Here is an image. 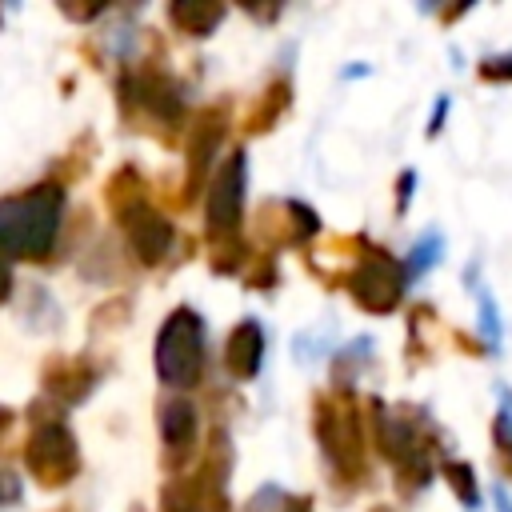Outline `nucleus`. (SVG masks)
Returning a JSON list of instances; mask_svg holds the SVG:
<instances>
[{
  "instance_id": "obj_1",
  "label": "nucleus",
  "mask_w": 512,
  "mask_h": 512,
  "mask_svg": "<svg viewBox=\"0 0 512 512\" xmlns=\"http://www.w3.org/2000/svg\"><path fill=\"white\" fill-rule=\"evenodd\" d=\"M60 212H64L60 184H36L20 196H4L0 200V256L44 260L56 244Z\"/></svg>"
},
{
  "instance_id": "obj_2",
  "label": "nucleus",
  "mask_w": 512,
  "mask_h": 512,
  "mask_svg": "<svg viewBox=\"0 0 512 512\" xmlns=\"http://www.w3.org/2000/svg\"><path fill=\"white\" fill-rule=\"evenodd\" d=\"M156 372L172 388H196L204 376V320L192 308H176L156 336Z\"/></svg>"
},
{
  "instance_id": "obj_3",
  "label": "nucleus",
  "mask_w": 512,
  "mask_h": 512,
  "mask_svg": "<svg viewBox=\"0 0 512 512\" xmlns=\"http://www.w3.org/2000/svg\"><path fill=\"white\" fill-rule=\"evenodd\" d=\"M228 436L216 432V448L208 452V460L200 464L196 476H176L164 484L160 492V512H224V484H228Z\"/></svg>"
},
{
  "instance_id": "obj_4",
  "label": "nucleus",
  "mask_w": 512,
  "mask_h": 512,
  "mask_svg": "<svg viewBox=\"0 0 512 512\" xmlns=\"http://www.w3.org/2000/svg\"><path fill=\"white\" fill-rule=\"evenodd\" d=\"M316 436L324 456L332 460V468L344 480H360L364 476V432H360V416L344 396H320L316 400Z\"/></svg>"
},
{
  "instance_id": "obj_5",
  "label": "nucleus",
  "mask_w": 512,
  "mask_h": 512,
  "mask_svg": "<svg viewBox=\"0 0 512 512\" xmlns=\"http://www.w3.org/2000/svg\"><path fill=\"white\" fill-rule=\"evenodd\" d=\"M24 464L28 472L44 484V488H60L80 472V448L72 428L60 416H48L32 428L28 444H24Z\"/></svg>"
},
{
  "instance_id": "obj_6",
  "label": "nucleus",
  "mask_w": 512,
  "mask_h": 512,
  "mask_svg": "<svg viewBox=\"0 0 512 512\" xmlns=\"http://www.w3.org/2000/svg\"><path fill=\"white\" fill-rule=\"evenodd\" d=\"M404 280H408L404 260H396V256H388V252H380V248H368L364 260H360V264L352 268V276H348V292L356 296L360 308L384 316V312H392V308L400 304Z\"/></svg>"
},
{
  "instance_id": "obj_7",
  "label": "nucleus",
  "mask_w": 512,
  "mask_h": 512,
  "mask_svg": "<svg viewBox=\"0 0 512 512\" xmlns=\"http://www.w3.org/2000/svg\"><path fill=\"white\" fill-rule=\"evenodd\" d=\"M120 104L132 112L140 108L144 120L156 124H176L180 120V84L160 72V68H140V72H124L120 76Z\"/></svg>"
},
{
  "instance_id": "obj_8",
  "label": "nucleus",
  "mask_w": 512,
  "mask_h": 512,
  "mask_svg": "<svg viewBox=\"0 0 512 512\" xmlns=\"http://www.w3.org/2000/svg\"><path fill=\"white\" fill-rule=\"evenodd\" d=\"M244 184H248V160H244V152H232L220 164V172L212 176L208 200H204V216H208V228L216 236H232L236 232L240 208H244Z\"/></svg>"
},
{
  "instance_id": "obj_9",
  "label": "nucleus",
  "mask_w": 512,
  "mask_h": 512,
  "mask_svg": "<svg viewBox=\"0 0 512 512\" xmlns=\"http://www.w3.org/2000/svg\"><path fill=\"white\" fill-rule=\"evenodd\" d=\"M116 220L124 224L128 244H132V252H136L144 264H160V260L172 252L176 232H172V224H168V220H164L156 208H148V200H140V204L124 208Z\"/></svg>"
},
{
  "instance_id": "obj_10",
  "label": "nucleus",
  "mask_w": 512,
  "mask_h": 512,
  "mask_svg": "<svg viewBox=\"0 0 512 512\" xmlns=\"http://www.w3.org/2000/svg\"><path fill=\"white\" fill-rule=\"evenodd\" d=\"M260 236L272 244H300L308 236H316L320 220L312 208H304L300 200H280V204H264L260 208Z\"/></svg>"
},
{
  "instance_id": "obj_11",
  "label": "nucleus",
  "mask_w": 512,
  "mask_h": 512,
  "mask_svg": "<svg viewBox=\"0 0 512 512\" xmlns=\"http://www.w3.org/2000/svg\"><path fill=\"white\" fill-rule=\"evenodd\" d=\"M96 380H100V368L84 356H64L44 368V388L64 404H80L96 388Z\"/></svg>"
},
{
  "instance_id": "obj_12",
  "label": "nucleus",
  "mask_w": 512,
  "mask_h": 512,
  "mask_svg": "<svg viewBox=\"0 0 512 512\" xmlns=\"http://www.w3.org/2000/svg\"><path fill=\"white\" fill-rule=\"evenodd\" d=\"M220 136H224V108H212V112H204L196 120L192 140H188V196L204 184L208 164H212V156L220 148Z\"/></svg>"
},
{
  "instance_id": "obj_13",
  "label": "nucleus",
  "mask_w": 512,
  "mask_h": 512,
  "mask_svg": "<svg viewBox=\"0 0 512 512\" xmlns=\"http://www.w3.org/2000/svg\"><path fill=\"white\" fill-rule=\"evenodd\" d=\"M224 360H228V372L236 380H252L264 364V328L256 320H240L228 336V348H224Z\"/></svg>"
},
{
  "instance_id": "obj_14",
  "label": "nucleus",
  "mask_w": 512,
  "mask_h": 512,
  "mask_svg": "<svg viewBox=\"0 0 512 512\" xmlns=\"http://www.w3.org/2000/svg\"><path fill=\"white\" fill-rule=\"evenodd\" d=\"M160 436H164V448H168V460L176 456V464L192 452L196 436H200V416L188 400H168L160 408Z\"/></svg>"
},
{
  "instance_id": "obj_15",
  "label": "nucleus",
  "mask_w": 512,
  "mask_h": 512,
  "mask_svg": "<svg viewBox=\"0 0 512 512\" xmlns=\"http://www.w3.org/2000/svg\"><path fill=\"white\" fill-rule=\"evenodd\" d=\"M168 20L184 32V36H208L220 20H224V4H204V0H180L168 4Z\"/></svg>"
},
{
  "instance_id": "obj_16",
  "label": "nucleus",
  "mask_w": 512,
  "mask_h": 512,
  "mask_svg": "<svg viewBox=\"0 0 512 512\" xmlns=\"http://www.w3.org/2000/svg\"><path fill=\"white\" fill-rule=\"evenodd\" d=\"M284 108H288V80H276V84L260 96V104L248 112L244 128H248V132H264V128H272V120H276Z\"/></svg>"
},
{
  "instance_id": "obj_17",
  "label": "nucleus",
  "mask_w": 512,
  "mask_h": 512,
  "mask_svg": "<svg viewBox=\"0 0 512 512\" xmlns=\"http://www.w3.org/2000/svg\"><path fill=\"white\" fill-rule=\"evenodd\" d=\"M144 200V184H140V172L136 168H120L112 180H108V208L120 216L124 208L140 204Z\"/></svg>"
},
{
  "instance_id": "obj_18",
  "label": "nucleus",
  "mask_w": 512,
  "mask_h": 512,
  "mask_svg": "<svg viewBox=\"0 0 512 512\" xmlns=\"http://www.w3.org/2000/svg\"><path fill=\"white\" fill-rule=\"evenodd\" d=\"M312 504L308 500H296V496H288V492H280V488H260L252 500H248V508L244 512H308Z\"/></svg>"
},
{
  "instance_id": "obj_19",
  "label": "nucleus",
  "mask_w": 512,
  "mask_h": 512,
  "mask_svg": "<svg viewBox=\"0 0 512 512\" xmlns=\"http://www.w3.org/2000/svg\"><path fill=\"white\" fill-rule=\"evenodd\" d=\"M444 476H448L452 492H456V496H460L468 508H476V500H480V496H476V480H472V468H468V464H460V460H448V464H444Z\"/></svg>"
},
{
  "instance_id": "obj_20",
  "label": "nucleus",
  "mask_w": 512,
  "mask_h": 512,
  "mask_svg": "<svg viewBox=\"0 0 512 512\" xmlns=\"http://www.w3.org/2000/svg\"><path fill=\"white\" fill-rule=\"evenodd\" d=\"M436 260H440V236L428 232V236H420V244L412 248V260H404V272L416 276V272H424V268L436 264Z\"/></svg>"
},
{
  "instance_id": "obj_21",
  "label": "nucleus",
  "mask_w": 512,
  "mask_h": 512,
  "mask_svg": "<svg viewBox=\"0 0 512 512\" xmlns=\"http://www.w3.org/2000/svg\"><path fill=\"white\" fill-rule=\"evenodd\" d=\"M492 432H496V448L504 452V464L512 468V404H504V408L496 412V424H492Z\"/></svg>"
},
{
  "instance_id": "obj_22",
  "label": "nucleus",
  "mask_w": 512,
  "mask_h": 512,
  "mask_svg": "<svg viewBox=\"0 0 512 512\" xmlns=\"http://www.w3.org/2000/svg\"><path fill=\"white\" fill-rule=\"evenodd\" d=\"M480 332H484L488 344H500V320H496V308L484 292H480Z\"/></svg>"
},
{
  "instance_id": "obj_23",
  "label": "nucleus",
  "mask_w": 512,
  "mask_h": 512,
  "mask_svg": "<svg viewBox=\"0 0 512 512\" xmlns=\"http://www.w3.org/2000/svg\"><path fill=\"white\" fill-rule=\"evenodd\" d=\"M480 76H488V80H508V76H512V56H496V60H484Z\"/></svg>"
},
{
  "instance_id": "obj_24",
  "label": "nucleus",
  "mask_w": 512,
  "mask_h": 512,
  "mask_svg": "<svg viewBox=\"0 0 512 512\" xmlns=\"http://www.w3.org/2000/svg\"><path fill=\"white\" fill-rule=\"evenodd\" d=\"M20 500V476L16 472H0V508Z\"/></svg>"
},
{
  "instance_id": "obj_25",
  "label": "nucleus",
  "mask_w": 512,
  "mask_h": 512,
  "mask_svg": "<svg viewBox=\"0 0 512 512\" xmlns=\"http://www.w3.org/2000/svg\"><path fill=\"white\" fill-rule=\"evenodd\" d=\"M492 500H496V512H512V496H508V488H504V484H496V488H492Z\"/></svg>"
},
{
  "instance_id": "obj_26",
  "label": "nucleus",
  "mask_w": 512,
  "mask_h": 512,
  "mask_svg": "<svg viewBox=\"0 0 512 512\" xmlns=\"http://www.w3.org/2000/svg\"><path fill=\"white\" fill-rule=\"evenodd\" d=\"M8 292H12V268H8V260L0 256V300H8Z\"/></svg>"
},
{
  "instance_id": "obj_27",
  "label": "nucleus",
  "mask_w": 512,
  "mask_h": 512,
  "mask_svg": "<svg viewBox=\"0 0 512 512\" xmlns=\"http://www.w3.org/2000/svg\"><path fill=\"white\" fill-rule=\"evenodd\" d=\"M8 424H12V412H8V408H0V432H4Z\"/></svg>"
},
{
  "instance_id": "obj_28",
  "label": "nucleus",
  "mask_w": 512,
  "mask_h": 512,
  "mask_svg": "<svg viewBox=\"0 0 512 512\" xmlns=\"http://www.w3.org/2000/svg\"><path fill=\"white\" fill-rule=\"evenodd\" d=\"M372 512H396V508H372Z\"/></svg>"
}]
</instances>
